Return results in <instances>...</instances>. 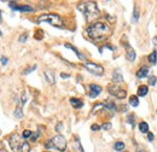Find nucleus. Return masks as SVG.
I'll return each instance as SVG.
<instances>
[{
    "mask_svg": "<svg viewBox=\"0 0 157 152\" xmlns=\"http://www.w3.org/2000/svg\"><path fill=\"white\" fill-rule=\"evenodd\" d=\"M86 33L87 36L93 41H104L110 36L111 28L105 22H96L86 29Z\"/></svg>",
    "mask_w": 157,
    "mask_h": 152,
    "instance_id": "1",
    "label": "nucleus"
},
{
    "mask_svg": "<svg viewBox=\"0 0 157 152\" xmlns=\"http://www.w3.org/2000/svg\"><path fill=\"white\" fill-rule=\"evenodd\" d=\"M77 9L84 13L85 18L87 22H91L92 19L99 17V10H98V6L97 3L94 1H84V3H80L77 5Z\"/></svg>",
    "mask_w": 157,
    "mask_h": 152,
    "instance_id": "2",
    "label": "nucleus"
},
{
    "mask_svg": "<svg viewBox=\"0 0 157 152\" xmlns=\"http://www.w3.org/2000/svg\"><path fill=\"white\" fill-rule=\"evenodd\" d=\"M10 147L13 152H30V146L27 140L18 134H12L9 138Z\"/></svg>",
    "mask_w": 157,
    "mask_h": 152,
    "instance_id": "3",
    "label": "nucleus"
},
{
    "mask_svg": "<svg viewBox=\"0 0 157 152\" xmlns=\"http://www.w3.org/2000/svg\"><path fill=\"white\" fill-rule=\"evenodd\" d=\"M38 22L39 23H48L53 27H63V21L59 17L58 15L56 13H45V15H41L38 17Z\"/></svg>",
    "mask_w": 157,
    "mask_h": 152,
    "instance_id": "4",
    "label": "nucleus"
},
{
    "mask_svg": "<svg viewBox=\"0 0 157 152\" xmlns=\"http://www.w3.org/2000/svg\"><path fill=\"white\" fill-rule=\"evenodd\" d=\"M46 147L47 149H56L58 151H65L67 150V140L63 135H56L52 139H50L46 142Z\"/></svg>",
    "mask_w": 157,
    "mask_h": 152,
    "instance_id": "5",
    "label": "nucleus"
},
{
    "mask_svg": "<svg viewBox=\"0 0 157 152\" xmlns=\"http://www.w3.org/2000/svg\"><path fill=\"white\" fill-rule=\"evenodd\" d=\"M108 91L111 95H114V97H116L117 99H125L126 95H127V92L121 88L120 86L117 85H109L108 86Z\"/></svg>",
    "mask_w": 157,
    "mask_h": 152,
    "instance_id": "6",
    "label": "nucleus"
},
{
    "mask_svg": "<svg viewBox=\"0 0 157 152\" xmlns=\"http://www.w3.org/2000/svg\"><path fill=\"white\" fill-rule=\"evenodd\" d=\"M85 68L89 71L91 74H93L96 76H100V75L104 74V68L98 65V64H96V63H92V62H86Z\"/></svg>",
    "mask_w": 157,
    "mask_h": 152,
    "instance_id": "7",
    "label": "nucleus"
},
{
    "mask_svg": "<svg viewBox=\"0 0 157 152\" xmlns=\"http://www.w3.org/2000/svg\"><path fill=\"white\" fill-rule=\"evenodd\" d=\"M122 45L125 46V49H126V58H127V60H129V62H133L134 59H135V51L133 50V47H132L128 42H123L122 41Z\"/></svg>",
    "mask_w": 157,
    "mask_h": 152,
    "instance_id": "8",
    "label": "nucleus"
},
{
    "mask_svg": "<svg viewBox=\"0 0 157 152\" xmlns=\"http://www.w3.org/2000/svg\"><path fill=\"white\" fill-rule=\"evenodd\" d=\"M102 91H103V88L100 86L94 85V83L89 85V97L91 98H97L98 95L102 93Z\"/></svg>",
    "mask_w": 157,
    "mask_h": 152,
    "instance_id": "9",
    "label": "nucleus"
},
{
    "mask_svg": "<svg viewBox=\"0 0 157 152\" xmlns=\"http://www.w3.org/2000/svg\"><path fill=\"white\" fill-rule=\"evenodd\" d=\"M10 7L16 11H21V12H31L33 10V7L29 6V5H21V6H16L15 3H10Z\"/></svg>",
    "mask_w": 157,
    "mask_h": 152,
    "instance_id": "10",
    "label": "nucleus"
},
{
    "mask_svg": "<svg viewBox=\"0 0 157 152\" xmlns=\"http://www.w3.org/2000/svg\"><path fill=\"white\" fill-rule=\"evenodd\" d=\"M112 81L115 82V83H121V82H123V76H122V74H121V71H120V69H116L112 73Z\"/></svg>",
    "mask_w": 157,
    "mask_h": 152,
    "instance_id": "11",
    "label": "nucleus"
},
{
    "mask_svg": "<svg viewBox=\"0 0 157 152\" xmlns=\"http://www.w3.org/2000/svg\"><path fill=\"white\" fill-rule=\"evenodd\" d=\"M45 77H46V81L48 83H54L56 82V78H54V74H53V71L51 70H46L45 71Z\"/></svg>",
    "mask_w": 157,
    "mask_h": 152,
    "instance_id": "12",
    "label": "nucleus"
},
{
    "mask_svg": "<svg viewBox=\"0 0 157 152\" xmlns=\"http://www.w3.org/2000/svg\"><path fill=\"white\" fill-rule=\"evenodd\" d=\"M70 104L73 105V108H75V109H81L82 106H84V101H82L81 99H77V98H71Z\"/></svg>",
    "mask_w": 157,
    "mask_h": 152,
    "instance_id": "13",
    "label": "nucleus"
},
{
    "mask_svg": "<svg viewBox=\"0 0 157 152\" xmlns=\"http://www.w3.org/2000/svg\"><path fill=\"white\" fill-rule=\"evenodd\" d=\"M149 75V69L146 67H143V68H140L138 71H137V77L138 78H144Z\"/></svg>",
    "mask_w": 157,
    "mask_h": 152,
    "instance_id": "14",
    "label": "nucleus"
},
{
    "mask_svg": "<svg viewBox=\"0 0 157 152\" xmlns=\"http://www.w3.org/2000/svg\"><path fill=\"white\" fill-rule=\"evenodd\" d=\"M65 47H67V49H70V50H73L74 52H75V54L77 56V58H79V59H82V60L85 59V56L82 54V53L76 49V47H74V46H73V45H70V44H65Z\"/></svg>",
    "mask_w": 157,
    "mask_h": 152,
    "instance_id": "15",
    "label": "nucleus"
},
{
    "mask_svg": "<svg viewBox=\"0 0 157 152\" xmlns=\"http://www.w3.org/2000/svg\"><path fill=\"white\" fill-rule=\"evenodd\" d=\"M149 92V87L147 86H140L138 88V95L139 97H145Z\"/></svg>",
    "mask_w": 157,
    "mask_h": 152,
    "instance_id": "16",
    "label": "nucleus"
},
{
    "mask_svg": "<svg viewBox=\"0 0 157 152\" xmlns=\"http://www.w3.org/2000/svg\"><path fill=\"white\" fill-rule=\"evenodd\" d=\"M147 59H149V62H150L151 64L156 65V63H157V51H152V53L149 54Z\"/></svg>",
    "mask_w": 157,
    "mask_h": 152,
    "instance_id": "17",
    "label": "nucleus"
},
{
    "mask_svg": "<svg viewBox=\"0 0 157 152\" xmlns=\"http://www.w3.org/2000/svg\"><path fill=\"white\" fill-rule=\"evenodd\" d=\"M129 104L133 108H137L138 105H139V99H138V97L137 95H132V97L129 98Z\"/></svg>",
    "mask_w": 157,
    "mask_h": 152,
    "instance_id": "18",
    "label": "nucleus"
},
{
    "mask_svg": "<svg viewBox=\"0 0 157 152\" xmlns=\"http://www.w3.org/2000/svg\"><path fill=\"white\" fill-rule=\"evenodd\" d=\"M139 130L142 133H149V124L146 122H140L139 123Z\"/></svg>",
    "mask_w": 157,
    "mask_h": 152,
    "instance_id": "19",
    "label": "nucleus"
},
{
    "mask_svg": "<svg viewBox=\"0 0 157 152\" xmlns=\"http://www.w3.org/2000/svg\"><path fill=\"white\" fill-rule=\"evenodd\" d=\"M139 19V9H138V6L134 7V12H133V17H132V22L133 23H137Z\"/></svg>",
    "mask_w": 157,
    "mask_h": 152,
    "instance_id": "20",
    "label": "nucleus"
},
{
    "mask_svg": "<svg viewBox=\"0 0 157 152\" xmlns=\"http://www.w3.org/2000/svg\"><path fill=\"white\" fill-rule=\"evenodd\" d=\"M13 116L16 117V118H22L23 117V110H22V108H17L15 110V112H13Z\"/></svg>",
    "mask_w": 157,
    "mask_h": 152,
    "instance_id": "21",
    "label": "nucleus"
},
{
    "mask_svg": "<svg viewBox=\"0 0 157 152\" xmlns=\"http://www.w3.org/2000/svg\"><path fill=\"white\" fill-rule=\"evenodd\" d=\"M123 149H125V144H123L122 141H117V142H115V145H114V150H116V151H122Z\"/></svg>",
    "mask_w": 157,
    "mask_h": 152,
    "instance_id": "22",
    "label": "nucleus"
},
{
    "mask_svg": "<svg viewBox=\"0 0 157 152\" xmlns=\"http://www.w3.org/2000/svg\"><path fill=\"white\" fill-rule=\"evenodd\" d=\"M74 150H76L77 152H82V146H81V144H80L77 138L75 139V141H74Z\"/></svg>",
    "mask_w": 157,
    "mask_h": 152,
    "instance_id": "23",
    "label": "nucleus"
},
{
    "mask_svg": "<svg viewBox=\"0 0 157 152\" xmlns=\"http://www.w3.org/2000/svg\"><path fill=\"white\" fill-rule=\"evenodd\" d=\"M156 81H157V77L156 76L149 77V85H150V86H155L156 85Z\"/></svg>",
    "mask_w": 157,
    "mask_h": 152,
    "instance_id": "24",
    "label": "nucleus"
},
{
    "mask_svg": "<svg viewBox=\"0 0 157 152\" xmlns=\"http://www.w3.org/2000/svg\"><path fill=\"white\" fill-rule=\"evenodd\" d=\"M39 137H40V133H39V132H38V133H33L31 137H30L29 139H30L31 141H36V140L39 139Z\"/></svg>",
    "mask_w": 157,
    "mask_h": 152,
    "instance_id": "25",
    "label": "nucleus"
},
{
    "mask_svg": "<svg viewBox=\"0 0 157 152\" xmlns=\"http://www.w3.org/2000/svg\"><path fill=\"white\" fill-rule=\"evenodd\" d=\"M127 122H128L129 124H134V115H133V114L128 115V117H127Z\"/></svg>",
    "mask_w": 157,
    "mask_h": 152,
    "instance_id": "26",
    "label": "nucleus"
},
{
    "mask_svg": "<svg viewBox=\"0 0 157 152\" xmlns=\"http://www.w3.org/2000/svg\"><path fill=\"white\" fill-rule=\"evenodd\" d=\"M31 134H33V133H31L30 130H24V132H23V134H22V137H23L24 139H28V138H30V137H31Z\"/></svg>",
    "mask_w": 157,
    "mask_h": 152,
    "instance_id": "27",
    "label": "nucleus"
},
{
    "mask_svg": "<svg viewBox=\"0 0 157 152\" xmlns=\"http://www.w3.org/2000/svg\"><path fill=\"white\" fill-rule=\"evenodd\" d=\"M35 69H36V65H33L31 68H29V69H26V70H24V71H23V74H24V75L30 74L31 71H33V70H35Z\"/></svg>",
    "mask_w": 157,
    "mask_h": 152,
    "instance_id": "28",
    "label": "nucleus"
},
{
    "mask_svg": "<svg viewBox=\"0 0 157 152\" xmlns=\"http://www.w3.org/2000/svg\"><path fill=\"white\" fill-rule=\"evenodd\" d=\"M100 128L104 130H109V129H111V123H104V124H102Z\"/></svg>",
    "mask_w": 157,
    "mask_h": 152,
    "instance_id": "29",
    "label": "nucleus"
},
{
    "mask_svg": "<svg viewBox=\"0 0 157 152\" xmlns=\"http://www.w3.org/2000/svg\"><path fill=\"white\" fill-rule=\"evenodd\" d=\"M27 39H28V35H27V34L21 35V36H20V42H22V44H23V42H26V41H27Z\"/></svg>",
    "mask_w": 157,
    "mask_h": 152,
    "instance_id": "30",
    "label": "nucleus"
},
{
    "mask_svg": "<svg viewBox=\"0 0 157 152\" xmlns=\"http://www.w3.org/2000/svg\"><path fill=\"white\" fill-rule=\"evenodd\" d=\"M27 101V95L26 94H22V98H21V105H24Z\"/></svg>",
    "mask_w": 157,
    "mask_h": 152,
    "instance_id": "31",
    "label": "nucleus"
},
{
    "mask_svg": "<svg viewBox=\"0 0 157 152\" xmlns=\"http://www.w3.org/2000/svg\"><path fill=\"white\" fill-rule=\"evenodd\" d=\"M91 129H92L93 132H97V130L100 129V127H99L98 124H92V127H91Z\"/></svg>",
    "mask_w": 157,
    "mask_h": 152,
    "instance_id": "32",
    "label": "nucleus"
},
{
    "mask_svg": "<svg viewBox=\"0 0 157 152\" xmlns=\"http://www.w3.org/2000/svg\"><path fill=\"white\" fill-rule=\"evenodd\" d=\"M154 138H155V137H154V134L149 132V133H147V140H149V141H152Z\"/></svg>",
    "mask_w": 157,
    "mask_h": 152,
    "instance_id": "33",
    "label": "nucleus"
},
{
    "mask_svg": "<svg viewBox=\"0 0 157 152\" xmlns=\"http://www.w3.org/2000/svg\"><path fill=\"white\" fill-rule=\"evenodd\" d=\"M63 129V123H58V124H57V127H56V130L57 132H61Z\"/></svg>",
    "mask_w": 157,
    "mask_h": 152,
    "instance_id": "34",
    "label": "nucleus"
},
{
    "mask_svg": "<svg viewBox=\"0 0 157 152\" xmlns=\"http://www.w3.org/2000/svg\"><path fill=\"white\" fill-rule=\"evenodd\" d=\"M0 62H1L3 65H6V64H7V58H6V57H1V59H0Z\"/></svg>",
    "mask_w": 157,
    "mask_h": 152,
    "instance_id": "35",
    "label": "nucleus"
},
{
    "mask_svg": "<svg viewBox=\"0 0 157 152\" xmlns=\"http://www.w3.org/2000/svg\"><path fill=\"white\" fill-rule=\"evenodd\" d=\"M61 77H63V78H68V77H70V75H69V74H64V73H62V74H61Z\"/></svg>",
    "mask_w": 157,
    "mask_h": 152,
    "instance_id": "36",
    "label": "nucleus"
},
{
    "mask_svg": "<svg viewBox=\"0 0 157 152\" xmlns=\"http://www.w3.org/2000/svg\"><path fill=\"white\" fill-rule=\"evenodd\" d=\"M152 41H154V45H155V46H157V36H155V37H154Z\"/></svg>",
    "mask_w": 157,
    "mask_h": 152,
    "instance_id": "37",
    "label": "nucleus"
},
{
    "mask_svg": "<svg viewBox=\"0 0 157 152\" xmlns=\"http://www.w3.org/2000/svg\"><path fill=\"white\" fill-rule=\"evenodd\" d=\"M137 152H144V150H142V147H137Z\"/></svg>",
    "mask_w": 157,
    "mask_h": 152,
    "instance_id": "38",
    "label": "nucleus"
},
{
    "mask_svg": "<svg viewBox=\"0 0 157 152\" xmlns=\"http://www.w3.org/2000/svg\"><path fill=\"white\" fill-rule=\"evenodd\" d=\"M0 152H7L6 150H4V149H0Z\"/></svg>",
    "mask_w": 157,
    "mask_h": 152,
    "instance_id": "39",
    "label": "nucleus"
},
{
    "mask_svg": "<svg viewBox=\"0 0 157 152\" xmlns=\"http://www.w3.org/2000/svg\"><path fill=\"white\" fill-rule=\"evenodd\" d=\"M0 23H1V11H0Z\"/></svg>",
    "mask_w": 157,
    "mask_h": 152,
    "instance_id": "40",
    "label": "nucleus"
},
{
    "mask_svg": "<svg viewBox=\"0 0 157 152\" xmlns=\"http://www.w3.org/2000/svg\"><path fill=\"white\" fill-rule=\"evenodd\" d=\"M1 35H3V34H1V30H0V36H1Z\"/></svg>",
    "mask_w": 157,
    "mask_h": 152,
    "instance_id": "41",
    "label": "nucleus"
},
{
    "mask_svg": "<svg viewBox=\"0 0 157 152\" xmlns=\"http://www.w3.org/2000/svg\"><path fill=\"white\" fill-rule=\"evenodd\" d=\"M123 152H128V151H123Z\"/></svg>",
    "mask_w": 157,
    "mask_h": 152,
    "instance_id": "42",
    "label": "nucleus"
}]
</instances>
